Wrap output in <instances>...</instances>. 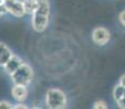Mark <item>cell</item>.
Masks as SVG:
<instances>
[{
	"mask_svg": "<svg viewBox=\"0 0 125 109\" xmlns=\"http://www.w3.org/2000/svg\"><path fill=\"white\" fill-rule=\"evenodd\" d=\"M50 16V6L49 1L39 3L36 11L32 14V27L35 32L42 33L46 31L49 24Z\"/></svg>",
	"mask_w": 125,
	"mask_h": 109,
	"instance_id": "1",
	"label": "cell"
},
{
	"mask_svg": "<svg viewBox=\"0 0 125 109\" xmlns=\"http://www.w3.org/2000/svg\"><path fill=\"white\" fill-rule=\"evenodd\" d=\"M68 98L62 89L49 88L46 93V105L50 109H63L66 107Z\"/></svg>",
	"mask_w": 125,
	"mask_h": 109,
	"instance_id": "2",
	"label": "cell"
},
{
	"mask_svg": "<svg viewBox=\"0 0 125 109\" xmlns=\"http://www.w3.org/2000/svg\"><path fill=\"white\" fill-rule=\"evenodd\" d=\"M11 80L13 84H20V85L27 86L31 82L33 81L34 77V71L30 64L23 62L13 73L11 74Z\"/></svg>",
	"mask_w": 125,
	"mask_h": 109,
	"instance_id": "3",
	"label": "cell"
},
{
	"mask_svg": "<svg viewBox=\"0 0 125 109\" xmlns=\"http://www.w3.org/2000/svg\"><path fill=\"white\" fill-rule=\"evenodd\" d=\"M110 38H111V34L109 30L103 26H97L91 32V39L98 46H104L105 44L109 43Z\"/></svg>",
	"mask_w": 125,
	"mask_h": 109,
	"instance_id": "4",
	"label": "cell"
},
{
	"mask_svg": "<svg viewBox=\"0 0 125 109\" xmlns=\"http://www.w3.org/2000/svg\"><path fill=\"white\" fill-rule=\"evenodd\" d=\"M3 4L6 6L8 13L15 18H22L25 15L23 2L20 0H3Z\"/></svg>",
	"mask_w": 125,
	"mask_h": 109,
	"instance_id": "5",
	"label": "cell"
},
{
	"mask_svg": "<svg viewBox=\"0 0 125 109\" xmlns=\"http://www.w3.org/2000/svg\"><path fill=\"white\" fill-rule=\"evenodd\" d=\"M11 95L13 99L16 101H25L28 96V88L26 85H20V84H13L11 88Z\"/></svg>",
	"mask_w": 125,
	"mask_h": 109,
	"instance_id": "6",
	"label": "cell"
},
{
	"mask_svg": "<svg viewBox=\"0 0 125 109\" xmlns=\"http://www.w3.org/2000/svg\"><path fill=\"white\" fill-rule=\"evenodd\" d=\"M23 62L24 61L22 60V58H20L19 56H16V55L13 54V56L10 58V60H9V61L6 63V65L3 67L4 72H6V73H8L9 75H11V74L13 73V72L15 71V70L18 69V68L20 67Z\"/></svg>",
	"mask_w": 125,
	"mask_h": 109,
	"instance_id": "7",
	"label": "cell"
},
{
	"mask_svg": "<svg viewBox=\"0 0 125 109\" xmlns=\"http://www.w3.org/2000/svg\"><path fill=\"white\" fill-rule=\"evenodd\" d=\"M12 56H13V52L11 51L10 48L6 44L0 43V67L3 68Z\"/></svg>",
	"mask_w": 125,
	"mask_h": 109,
	"instance_id": "8",
	"label": "cell"
},
{
	"mask_svg": "<svg viewBox=\"0 0 125 109\" xmlns=\"http://www.w3.org/2000/svg\"><path fill=\"white\" fill-rule=\"evenodd\" d=\"M22 2L25 14H27V15H32L39 6V3L36 0H22Z\"/></svg>",
	"mask_w": 125,
	"mask_h": 109,
	"instance_id": "9",
	"label": "cell"
},
{
	"mask_svg": "<svg viewBox=\"0 0 125 109\" xmlns=\"http://www.w3.org/2000/svg\"><path fill=\"white\" fill-rule=\"evenodd\" d=\"M124 91H125V87L123 85H121L120 83L114 86L112 94H113V98H114L115 103H116L117 100H120L122 97H124Z\"/></svg>",
	"mask_w": 125,
	"mask_h": 109,
	"instance_id": "10",
	"label": "cell"
},
{
	"mask_svg": "<svg viewBox=\"0 0 125 109\" xmlns=\"http://www.w3.org/2000/svg\"><path fill=\"white\" fill-rule=\"evenodd\" d=\"M95 109H107L108 108V105L104 100H97L94 103V106H93Z\"/></svg>",
	"mask_w": 125,
	"mask_h": 109,
	"instance_id": "11",
	"label": "cell"
},
{
	"mask_svg": "<svg viewBox=\"0 0 125 109\" xmlns=\"http://www.w3.org/2000/svg\"><path fill=\"white\" fill-rule=\"evenodd\" d=\"M13 105L8 100H1L0 101V109H12Z\"/></svg>",
	"mask_w": 125,
	"mask_h": 109,
	"instance_id": "12",
	"label": "cell"
},
{
	"mask_svg": "<svg viewBox=\"0 0 125 109\" xmlns=\"http://www.w3.org/2000/svg\"><path fill=\"white\" fill-rule=\"evenodd\" d=\"M13 108L14 109H27L28 107L25 105V104H24V101H19L16 105L13 106Z\"/></svg>",
	"mask_w": 125,
	"mask_h": 109,
	"instance_id": "13",
	"label": "cell"
},
{
	"mask_svg": "<svg viewBox=\"0 0 125 109\" xmlns=\"http://www.w3.org/2000/svg\"><path fill=\"white\" fill-rule=\"evenodd\" d=\"M119 21H120V23L125 27V10H123L121 13L119 14Z\"/></svg>",
	"mask_w": 125,
	"mask_h": 109,
	"instance_id": "14",
	"label": "cell"
},
{
	"mask_svg": "<svg viewBox=\"0 0 125 109\" xmlns=\"http://www.w3.org/2000/svg\"><path fill=\"white\" fill-rule=\"evenodd\" d=\"M116 104H117V107H120L122 109H125V96L124 97H122L120 100H117Z\"/></svg>",
	"mask_w": 125,
	"mask_h": 109,
	"instance_id": "15",
	"label": "cell"
},
{
	"mask_svg": "<svg viewBox=\"0 0 125 109\" xmlns=\"http://www.w3.org/2000/svg\"><path fill=\"white\" fill-rule=\"evenodd\" d=\"M7 13H8V11H7L6 6H4L3 3L0 4V18H1V16H3L4 14H7Z\"/></svg>",
	"mask_w": 125,
	"mask_h": 109,
	"instance_id": "16",
	"label": "cell"
},
{
	"mask_svg": "<svg viewBox=\"0 0 125 109\" xmlns=\"http://www.w3.org/2000/svg\"><path fill=\"white\" fill-rule=\"evenodd\" d=\"M119 83L125 87V74H123V75L120 77V82H119Z\"/></svg>",
	"mask_w": 125,
	"mask_h": 109,
	"instance_id": "17",
	"label": "cell"
},
{
	"mask_svg": "<svg viewBox=\"0 0 125 109\" xmlns=\"http://www.w3.org/2000/svg\"><path fill=\"white\" fill-rule=\"evenodd\" d=\"M38 3H44V2H48V0H36Z\"/></svg>",
	"mask_w": 125,
	"mask_h": 109,
	"instance_id": "18",
	"label": "cell"
},
{
	"mask_svg": "<svg viewBox=\"0 0 125 109\" xmlns=\"http://www.w3.org/2000/svg\"><path fill=\"white\" fill-rule=\"evenodd\" d=\"M124 96H125V91H124Z\"/></svg>",
	"mask_w": 125,
	"mask_h": 109,
	"instance_id": "19",
	"label": "cell"
}]
</instances>
